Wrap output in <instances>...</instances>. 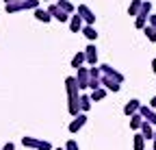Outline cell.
Instances as JSON below:
<instances>
[{"label": "cell", "instance_id": "6da1fadb", "mask_svg": "<svg viewBox=\"0 0 156 150\" xmlns=\"http://www.w3.org/2000/svg\"><path fill=\"white\" fill-rule=\"evenodd\" d=\"M65 93H67V111L72 118H76L80 113V89H78L76 76L65 79Z\"/></svg>", "mask_w": 156, "mask_h": 150}, {"label": "cell", "instance_id": "7a4b0ae2", "mask_svg": "<svg viewBox=\"0 0 156 150\" xmlns=\"http://www.w3.org/2000/svg\"><path fill=\"white\" fill-rule=\"evenodd\" d=\"M39 9V0H22V2L7 5V13H20V11H35Z\"/></svg>", "mask_w": 156, "mask_h": 150}, {"label": "cell", "instance_id": "3957f363", "mask_svg": "<svg viewBox=\"0 0 156 150\" xmlns=\"http://www.w3.org/2000/svg\"><path fill=\"white\" fill-rule=\"evenodd\" d=\"M22 146L26 148H35V150H52V144L39 137H22Z\"/></svg>", "mask_w": 156, "mask_h": 150}, {"label": "cell", "instance_id": "277c9868", "mask_svg": "<svg viewBox=\"0 0 156 150\" xmlns=\"http://www.w3.org/2000/svg\"><path fill=\"white\" fill-rule=\"evenodd\" d=\"M100 72H102V76H108V79H115L117 83H124V74L122 72H117L113 65H108V63H102L100 65Z\"/></svg>", "mask_w": 156, "mask_h": 150}, {"label": "cell", "instance_id": "5b68a950", "mask_svg": "<svg viewBox=\"0 0 156 150\" xmlns=\"http://www.w3.org/2000/svg\"><path fill=\"white\" fill-rule=\"evenodd\" d=\"M76 13L83 17V22L85 24H89V26H93V22H95V13L87 7V5H80V7H76Z\"/></svg>", "mask_w": 156, "mask_h": 150}, {"label": "cell", "instance_id": "8992f818", "mask_svg": "<svg viewBox=\"0 0 156 150\" xmlns=\"http://www.w3.org/2000/svg\"><path fill=\"white\" fill-rule=\"evenodd\" d=\"M76 83H78V89H89V68L76 70Z\"/></svg>", "mask_w": 156, "mask_h": 150}, {"label": "cell", "instance_id": "52a82bcc", "mask_svg": "<svg viewBox=\"0 0 156 150\" xmlns=\"http://www.w3.org/2000/svg\"><path fill=\"white\" fill-rule=\"evenodd\" d=\"M139 113H141V118H143L145 122H150L152 126H156V109H152L150 104H141Z\"/></svg>", "mask_w": 156, "mask_h": 150}, {"label": "cell", "instance_id": "ba28073f", "mask_svg": "<svg viewBox=\"0 0 156 150\" xmlns=\"http://www.w3.org/2000/svg\"><path fill=\"white\" fill-rule=\"evenodd\" d=\"M46 11L50 13V17H56L58 22H69V15H67L63 9H58V5H48Z\"/></svg>", "mask_w": 156, "mask_h": 150}, {"label": "cell", "instance_id": "9c48e42d", "mask_svg": "<svg viewBox=\"0 0 156 150\" xmlns=\"http://www.w3.org/2000/svg\"><path fill=\"white\" fill-rule=\"evenodd\" d=\"M85 124H87V115H85V113H78L76 118H72V122H69L67 128H69V133H78Z\"/></svg>", "mask_w": 156, "mask_h": 150}, {"label": "cell", "instance_id": "30bf717a", "mask_svg": "<svg viewBox=\"0 0 156 150\" xmlns=\"http://www.w3.org/2000/svg\"><path fill=\"white\" fill-rule=\"evenodd\" d=\"M100 83H102V87H104L106 91H113V93H117V91L122 89V83H117L115 79H108V76H102Z\"/></svg>", "mask_w": 156, "mask_h": 150}, {"label": "cell", "instance_id": "8fae6325", "mask_svg": "<svg viewBox=\"0 0 156 150\" xmlns=\"http://www.w3.org/2000/svg\"><path fill=\"white\" fill-rule=\"evenodd\" d=\"M85 61H87L91 68L98 63V48H95L93 44H89V46L85 48Z\"/></svg>", "mask_w": 156, "mask_h": 150}, {"label": "cell", "instance_id": "7c38bea8", "mask_svg": "<svg viewBox=\"0 0 156 150\" xmlns=\"http://www.w3.org/2000/svg\"><path fill=\"white\" fill-rule=\"evenodd\" d=\"M67 24H69V31H72V33H80L83 26H85V24H83V17L78 15V13L69 15V22H67Z\"/></svg>", "mask_w": 156, "mask_h": 150}, {"label": "cell", "instance_id": "4fadbf2b", "mask_svg": "<svg viewBox=\"0 0 156 150\" xmlns=\"http://www.w3.org/2000/svg\"><path fill=\"white\" fill-rule=\"evenodd\" d=\"M139 109H141V102L136 100V98H132V100H128V102H126V107H124V113L130 118V115H134V113H139Z\"/></svg>", "mask_w": 156, "mask_h": 150}, {"label": "cell", "instance_id": "5bb4252c", "mask_svg": "<svg viewBox=\"0 0 156 150\" xmlns=\"http://www.w3.org/2000/svg\"><path fill=\"white\" fill-rule=\"evenodd\" d=\"M87 61H85V50H80V52H76L74 54V59H72V68L74 70H78V68H83Z\"/></svg>", "mask_w": 156, "mask_h": 150}, {"label": "cell", "instance_id": "9a60e30c", "mask_svg": "<svg viewBox=\"0 0 156 150\" xmlns=\"http://www.w3.org/2000/svg\"><path fill=\"white\" fill-rule=\"evenodd\" d=\"M139 133L143 135V139H154V128H152L150 122H143V124H141V130H139Z\"/></svg>", "mask_w": 156, "mask_h": 150}, {"label": "cell", "instance_id": "2e32d148", "mask_svg": "<svg viewBox=\"0 0 156 150\" xmlns=\"http://www.w3.org/2000/svg\"><path fill=\"white\" fill-rule=\"evenodd\" d=\"M141 5H143V0H132V2L128 5V15L136 17V15H139V11H141Z\"/></svg>", "mask_w": 156, "mask_h": 150}, {"label": "cell", "instance_id": "e0dca14e", "mask_svg": "<svg viewBox=\"0 0 156 150\" xmlns=\"http://www.w3.org/2000/svg\"><path fill=\"white\" fill-rule=\"evenodd\" d=\"M145 120L141 118V113H134V115H130V128L132 130H141V124H143Z\"/></svg>", "mask_w": 156, "mask_h": 150}, {"label": "cell", "instance_id": "ac0fdd59", "mask_svg": "<svg viewBox=\"0 0 156 150\" xmlns=\"http://www.w3.org/2000/svg\"><path fill=\"white\" fill-rule=\"evenodd\" d=\"M83 35L87 37L89 42H95V39H98V31H95L93 26H89V24H85V26H83Z\"/></svg>", "mask_w": 156, "mask_h": 150}, {"label": "cell", "instance_id": "d6986e66", "mask_svg": "<svg viewBox=\"0 0 156 150\" xmlns=\"http://www.w3.org/2000/svg\"><path fill=\"white\" fill-rule=\"evenodd\" d=\"M56 5H58V9H63V11H65L67 15H74V11H76V7H74V5L69 2V0H58Z\"/></svg>", "mask_w": 156, "mask_h": 150}, {"label": "cell", "instance_id": "ffe728a7", "mask_svg": "<svg viewBox=\"0 0 156 150\" xmlns=\"http://www.w3.org/2000/svg\"><path fill=\"white\" fill-rule=\"evenodd\" d=\"M35 17H37L39 22H44V24H48V22L52 20V17H50V13H48L46 9H35Z\"/></svg>", "mask_w": 156, "mask_h": 150}, {"label": "cell", "instance_id": "44dd1931", "mask_svg": "<svg viewBox=\"0 0 156 150\" xmlns=\"http://www.w3.org/2000/svg\"><path fill=\"white\" fill-rule=\"evenodd\" d=\"M150 13H152V2L143 0V5H141V11H139V15H136V17H143V20H147V17H150Z\"/></svg>", "mask_w": 156, "mask_h": 150}, {"label": "cell", "instance_id": "7402d4cb", "mask_svg": "<svg viewBox=\"0 0 156 150\" xmlns=\"http://www.w3.org/2000/svg\"><path fill=\"white\" fill-rule=\"evenodd\" d=\"M132 148H134V150H145V139H143L141 133H136V135H134V139H132Z\"/></svg>", "mask_w": 156, "mask_h": 150}, {"label": "cell", "instance_id": "603a6c76", "mask_svg": "<svg viewBox=\"0 0 156 150\" xmlns=\"http://www.w3.org/2000/svg\"><path fill=\"white\" fill-rule=\"evenodd\" d=\"M89 109H91V96L83 93V96H80V113H87Z\"/></svg>", "mask_w": 156, "mask_h": 150}, {"label": "cell", "instance_id": "cb8c5ba5", "mask_svg": "<svg viewBox=\"0 0 156 150\" xmlns=\"http://www.w3.org/2000/svg\"><path fill=\"white\" fill-rule=\"evenodd\" d=\"M106 98V89L104 87H100V89H95V91H91V102H98V100H104Z\"/></svg>", "mask_w": 156, "mask_h": 150}, {"label": "cell", "instance_id": "d4e9b609", "mask_svg": "<svg viewBox=\"0 0 156 150\" xmlns=\"http://www.w3.org/2000/svg\"><path fill=\"white\" fill-rule=\"evenodd\" d=\"M143 33H145V37H147L150 42H156V31H154L152 26H145V28H143Z\"/></svg>", "mask_w": 156, "mask_h": 150}, {"label": "cell", "instance_id": "484cf974", "mask_svg": "<svg viewBox=\"0 0 156 150\" xmlns=\"http://www.w3.org/2000/svg\"><path fill=\"white\" fill-rule=\"evenodd\" d=\"M89 79H102V72H100V68H89Z\"/></svg>", "mask_w": 156, "mask_h": 150}, {"label": "cell", "instance_id": "4316f807", "mask_svg": "<svg viewBox=\"0 0 156 150\" xmlns=\"http://www.w3.org/2000/svg\"><path fill=\"white\" fill-rule=\"evenodd\" d=\"M100 87H102L100 79H89V89H91V91H95V89H100Z\"/></svg>", "mask_w": 156, "mask_h": 150}, {"label": "cell", "instance_id": "83f0119b", "mask_svg": "<svg viewBox=\"0 0 156 150\" xmlns=\"http://www.w3.org/2000/svg\"><path fill=\"white\" fill-rule=\"evenodd\" d=\"M65 150H80V148H78V144H76L74 139H69V141L65 144Z\"/></svg>", "mask_w": 156, "mask_h": 150}, {"label": "cell", "instance_id": "f1b7e54d", "mask_svg": "<svg viewBox=\"0 0 156 150\" xmlns=\"http://www.w3.org/2000/svg\"><path fill=\"white\" fill-rule=\"evenodd\" d=\"M147 26H152V28L156 31V15H154V13H150V17H147Z\"/></svg>", "mask_w": 156, "mask_h": 150}, {"label": "cell", "instance_id": "f546056e", "mask_svg": "<svg viewBox=\"0 0 156 150\" xmlns=\"http://www.w3.org/2000/svg\"><path fill=\"white\" fill-rule=\"evenodd\" d=\"M0 150H15V144H13V141H7V144H5L2 148H0Z\"/></svg>", "mask_w": 156, "mask_h": 150}, {"label": "cell", "instance_id": "4dcf8cb0", "mask_svg": "<svg viewBox=\"0 0 156 150\" xmlns=\"http://www.w3.org/2000/svg\"><path fill=\"white\" fill-rule=\"evenodd\" d=\"M150 107H152V109H156V96H152V100H150Z\"/></svg>", "mask_w": 156, "mask_h": 150}, {"label": "cell", "instance_id": "1f68e13d", "mask_svg": "<svg viewBox=\"0 0 156 150\" xmlns=\"http://www.w3.org/2000/svg\"><path fill=\"white\" fill-rule=\"evenodd\" d=\"M152 150H156V130H154V139H152Z\"/></svg>", "mask_w": 156, "mask_h": 150}, {"label": "cell", "instance_id": "d6a6232c", "mask_svg": "<svg viewBox=\"0 0 156 150\" xmlns=\"http://www.w3.org/2000/svg\"><path fill=\"white\" fill-rule=\"evenodd\" d=\"M13 2H22V0H5V5H13Z\"/></svg>", "mask_w": 156, "mask_h": 150}, {"label": "cell", "instance_id": "836d02e7", "mask_svg": "<svg viewBox=\"0 0 156 150\" xmlns=\"http://www.w3.org/2000/svg\"><path fill=\"white\" fill-rule=\"evenodd\" d=\"M152 72L156 74V59H152Z\"/></svg>", "mask_w": 156, "mask_h": 150}, {"label": "cell", "instance_id": "e575fe53", "mask_svg": "<svg viewBox=\"0 0 156 150\" xmlns=\"http://www.w3.org/2000/svg\"><path fill=\"white\" fill-rule=\"evenodd\" d=\"M54 150H65V148H54Z\"/></svg>", "mask_w": 156, "mask_h": 150}]
</instances>
